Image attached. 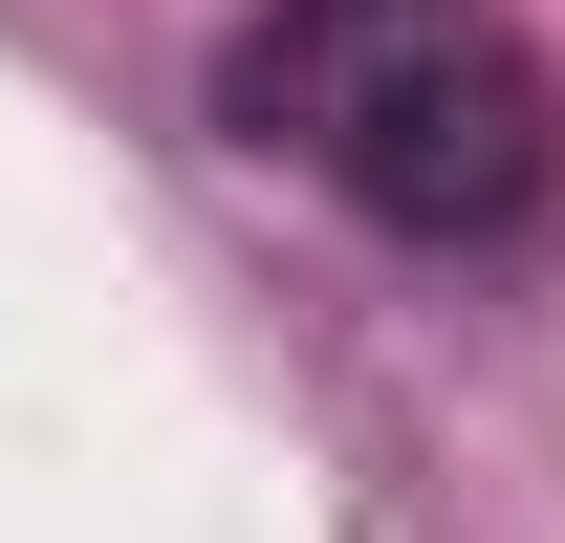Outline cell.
<instances>
[{"label":"cell","instance_id":"cell-1","mask_svg":"<svg viewBox=\"0 0 565 543\" xmlns=\"http://www.w3.org/2000/svg\"><path fill=\"white\" fill-rule=\"evenodd\" d=\"M217 131L282 152V174H327L392 239H500L544 196V152H565L544 66L500 44L479 0H262L217 44Z\"/></svg>","mask_w":565,"mask_h":543}]
</instances>
